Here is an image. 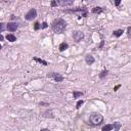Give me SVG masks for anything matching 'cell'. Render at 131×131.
<instances>
[{"mask_svg":"<svg viewBox=\"0 0 131 131\" xmlns=\"http://www.w3.org/2000/svg\"><path fill=\"white\" fill-rule=\"evenodd\" d=\"M47 27H48V24L46 22H44V23H42V25H41V29H46Z\"/></svg>","mask_w":131,"mask_h":131,"instance_id":"22","label":"cell"},{"mask_svg":"<svg viewBox=\"0 0 131 131\" xmlns=\"http://www.w3.org/2000/svg\"><path fill=\"white\" fill-rule=\"evenodd\" d=\"M67 28V23L63 19H57L52 23V30L56 34H61L64 33Z\"/></svg>","mask_w":131,"mask_h":131,"instance_id":"1","label":"cell"},{"mask_svg":"<svg viewBox=\"0 0 131 131\" xmlns=\"http://www.w3.org/2000/svg\"><path fill=\"white\" fill-rule=\"evenodd\" d=\"M123 33H124V31H123V30H116V31H114V32H113V35H114V36H116V37H120Z\"/></svg>","mask_w":131,"mask_h":131,"instance_id":"13","label":"cell"},{"mask_svg":"<svg viewBox=\"0 0 131 131\" xmlns=\"http://www.w3.org/2000/svg\"><path fill=\"white\" fill-rule=\"evenodd\" d=\"M85 61H86V64L87 65H92V64H94V61H95V59H94V57L92 56H90V54H87V56H85Z\"/></svg>","mask_w":131,"mask_h":131,"instance_id":"8","label":"cell"},{"mask_svg":"<svg viewBox=\"0 0 131 131\" xmlns=\"http://www.w3.org/2000/svg\"><path fill=\"white\" fill-rule=\"evenodd\" d=\"M113 129H115V124H114V123H113V124H108V125L103 126V127L101 128V131H111V130H113Z\"/></svg>","mask_w":131,"mask_h":131,"instance_id":"10","label":"cell"},{"mask_svg":"<svg viewBox=\"0 0 131 131\" xmlns=\"http://www.w3.org/2000/svg\"><path fill=\"white\" fill-rule=\"evenodd\" d=\"M120 87H121V85H117V86H116V87H115V88H114V90H115V91H116V90H117V89H119V88H120Z\"/></svg>","mask_w":131,"mask_h":131,"instance_id":"25","label":"cell"},{"mask_svg":"<svg viewBox=\"0 0 131 131\" xmlns=\"http://www.w3.org/2000/svg\"><path fill=\"white\" fill-rule=\"evenodd\" d=\"M40 131H49V130H48V129H41Z\"/></svg>","mask_w":131,"mask_h":131,"instance_id":"27","label":"cell"},{"mask_svg":"<svg viewBox=\"0 0 131 131\" xmlns=\"http://www.w3.org/2000/svg\"><path fill=\"white\" fill-rule=\"evenodd\" d=\"M41 28V25L39 23H35V26H34V29L35 30H39Z\"/></svg>","mask_w":131,"mask_h":131,"instance_id":"21","label":"cell"},{"mask_svg":"<svg viewBox=\"0 0 131 131\" xmlns=\"http://www.w3.org/2000/svg\"><path fill=\"white\" fill-rule=\"evenodd\" d=\"M6 39H7L8 41H10V42H15V41H17V37L13 35V34H8V35L6 36Z\"/></svg>","mask_w":131,"mask_h":131,"instance_id":"12","label":"cell"},{"mask_svg":"<svg viewBox=\"0 0 131 131\" xmlns=\"http://www.w3.org/2000/svg\"><path fill=\"white\" fill-rule=\"evenodd\" d=\"M69 47V45H68V43H66V42H63V43H60L59 44V51H65L67 48Z\"/></svg>","mask_w":131,"mask_h":131,"instance_id":"11","label":"cell"},{"mask_svg":"<svg viewBox=\"0 0 131 131\" xmlns=\"http://www.w3.org/2000/svg\"><path fill=\"white\" fill-rule=\"evenodd\" d=\"M127 35L131 39V27H128V28H127Z\"/></svg>","mask_w":131,"mask_h":131,"instance_id":"20","label":"cell"},{"mask_svg":"<svg viewBox=\"0 0 131 131\" xmlns=\"http://www.w3.org/2000/svg\"><path fill=\"white\" fill-rule=\"evenodd\" d=\"M67 12H75V13H80V17L86 18L87 17V8L86 7H78L76 9H71V10H66Z\"/></svg>","mask_w":131,"mask_h":131,"instance_id":"3","label":"cell"},{"mask_svg":"<svg viewBox=\"0 0 131 131\" xmlns=\"http://www.w3.org/2000/svg\"><path fill=\"white\" fill-rule=\"evenodd\" d=\"M56 5H58L57 4V1H52L51 2V6H52V7H54V6H56Z\"/></svg>","mask_w":131,"mask_h":131,"instance_id":"23","label":"cell"},{"mask_svg":"<svg viewBox=\"0 0 131 131\" xmlns=\"http://www.w3.org/2000/svg\"><path fill=\"white\" fill-rule=\"evenodd\" d=\"M47 77L48 78H53L54 80H56V82H61V81H64V77L61 76L60 74L58 73H48L47 74Z\"/></svg>","mask_w":131,"mask_h":131,"instance_id":"5","label":"cell"},{"mask_svg":"<svg viewBox=\"0 0 131 131\" xmlns=\"http://www.w3.org/2000/svg\"><path fill=\"white\" fill-rule=\"evenodd\" d=\"M18 27H19V25L17 23H8L6 25V29L10 32H15V31H17Z\"/></svg>","mask_w":131,"mask_h":131,"instance_id":"7","label":"cell"},{"mask_svg":"<svg viewBox=\"0 0 131 131\" xmlns=\"http://www.w3.org/2000/svg\"><path fill=\"white\" fill-rule=\"evenodd\" d=\"M83 95V92H80V91H74L73 92V96H74V98H78L80 97V96Z\"/></svg>","mask_w":131,"mask_h":131,"instance_id":"14","label":"cell"},{"mask_svg":"<svg viewBox=\"0 0 131 131\" xmlns=\"http://www.w3.org/2000/svg\"><path fill=\"white\" fill-rule=\"evenodd\" d=\"M120 3H121V1H116V2H115V5L118 6V5H120Z\"/></svg>","mask_w":131,"mask_h":131,"instance_id":"26","label":"cell"},{"mask_svg":"<svg viewBox=\"0 0 131 131\" xmlns=\"http://www.w3.org/2000/svg\"><path fill=\"white\" fill-rule=\"evenodd\" d=\"M37 17V11H36V9H34V8H31L28 12L25 15V19H27V20H32V19H34Z\"/></svg>","mask_w":131,"mask_h":131,"instance_id":"4","label":"cell"},{"mask_svg":"<svg viewBox=\"0 0 131 131\" xmlns=\"http://www.w3.org/2000/svg\"><path fill=\"white\" fill-rule=\"evenodd\" d=\"M103 121V117L101 114L99 113H92L89 117V122H90L91 125L93 126H97Z\"/></svg>","mask_w":131,"mask_h":131,"instance_id":"2","label":"cell"},{"mask_svg":"<svg viewBox=\"0 0 131 131\" xmlns=\"http://www.w3.org/2000/svg\"><path fill=\"white\" fill-rule=\"evenodd\" d=\"M34 60L35 61H37V63H40V64H42V65H44V66H47V63L45 60H43V59H41V58H38V57H34Z\"/></svg>","mask_w":131,"mask_h":131,"instance_id":"15","label":"cell"},{"mask_svg":"<svg viewBox=\"0 0 131 131\" xmlns=\"http://www.w3.org/2000/svg\"><path fill=\"white\" fill-rule=\"evenodd\" d=\"M115 124V131H119V129L121 128V123H119V122H115L114 123Z\"/></svg>","mask_w":131,"mask_h":131,"instance_id":"17","label":"cell"},{"mask_svg":"<svg viewBox=\"0 0 131 131\" xmlns=\"http://www.w3.org/2000/svg\"><path fill=\"white\" fill-rule=\"evenodd\" d=\"M74 3V1H65V0H59V1H57V4L58 5H61V6H70Z\"/></svg>","mask_w":131,"mask_h":131,"instance_id":"9","label":"cell"},{"mask_svg":"<svg viewBox=\"0 0 131 131\" xmlns=\"http://www.w3.org/2000/svg\"><path fill=\"white\" fill-rule=\"evenodd\" d=\"M83 102H84V101L82 100V99H81V100H79V101L77 102V105H76V108H77V109H80V108H81V106L83 105Z\"/></svg>","mask_w":131,"mask_h":131,"instance_id":"19","label":"cell"},{"mask_svg":"<svg viewBox=\"0 0 131 131\" xmlns=\"http://www.w3.org/2000/svg\"><path fill=\"white\" fill-rule=\"evenodd\" d=\"M0 26H1V30H0V32H3V30H4V24H1V25H0Z\"/></svg>","mask_w":131,"mask_h":131,"instance_id":"24","label":"cell"},{"mask_svg":"<svg viewBox=\"0 0 131 131\" xmlns=\"http://www.w3.org/2000/svg\"><path fill=\"white\" fill-rule=\"evenodd\" d=\"M108 73H109V72H108L107 70H103V71L100 73V75H99V78H101V79H102V78H105L106 76L108 75Z\"/></svg>","mask_w":131,"mask_h":131,"instance_id":"18","label":"cell"},{"mask_svg":"<svg viewBox=\"0 0 131 131\" xmlns=\"http://www.w3.org/2000/svg\"><path fill=\"white\" fill-rule=\"evenodd\" d=\"M92 12L93 13H100V12H102V8L101 7H94L92 9Z\"/></svg>","mask_w":131,"mask_h":131,"instance_id":"16","label":"cell"},{"mask_svg":"<svg viewBox=\"0 0 131 131\" xmlns=\"http://www.w3.org/2000/svg\"><path fill=\"white\" fill-rule=\"evenodd\" d=\"M73 38H74V40L76 41V42H80V41L84 38V34L82 31H76L73 34Z\"/></svg>","mask_w":131,"mask_h":131,"instance_id":"6","label":"cell"}]
</instances>
